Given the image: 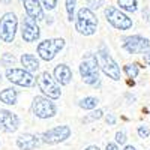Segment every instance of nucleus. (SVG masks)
Returning <instances> with one entry per match:
<instances>
[{
  "label": "nucleus",
  "instance_id": "1",
  "mask_svg": "<svg viewBox=\"0 0 150 150\" xmlns=\"http://www.w3.org/2000/svg\"><path fill=\"white\" fill-rule=\"evenodd\" d=\"M75 29L80 35L92 36L96 33L98 29V18L95 12L89 8H81L75 17Z\"/></svg>",
  "mask_w": 150,
  "mask_h": 150
},
{
  "label": "nucleus",
  "instance_id": "2",
  "mask_svg": "<svg viewBox=\"0 0 150 150\" xmlns=\"http://www.w3.org/2000/svg\"><path fill=\"white\" fill-rule=\"evenodd\" d=\"M80 75L86 84L89 86H95L96 83H99V62H98V56H95L93 53L86 54L81 65H80Z\"/></svg>",
  "mask_w": 150,
  "mask_h": 150
},
{
  "label": "nucleus",
  "instance_id": "3",
  "mask_svg": "<svg viewBox=\"0 0 150 150\" xmlns=\"http://www.w3.org/2000/svg\"><path fill=\"white\" fill-rule=\"evenodd\" d=\"M98 62H99V68L102 69V72L108 78L114 81L120 80V68L116 63V60L110 56V53L105 50L104 45H101V48L98 50Z\"/></svg>",
  "mask_w": 150,
  "mask_h": 150
},
{
  "label": "nucleus",
  "instance_id": "4",
  "mask_svg": "<svg viewBox=\"0 0 150 150\" xmlns=\"http://www.w3.org/2000/svg\"><path fill=\"white\" fill-rule=\"evenodd\" d=\"M65 48V39L62 38H53V39H45L38 45V54L45 62H51L62 50Z\"/></svg>",
  "mask_w": 150,
  "mask_h": 150
},
{
  "label": "nucleus",
  "instance_id": "5",
  "mask_svg": "<svg viewBox=\"0 0 150 150\" xmlns=\"http://www.w3.org/2000/svg\"><path fill=\"white\" fill-rule=\"evenodd\" d=\"M18 29V18L14 12H6L0 20V39L6 44L14 42Z\"/></svg>",
  "mask_w": 150,
  "mask_h": 150
},
{
  "label": "nucleus",
  "instance_id": "6",
  "mask_svg": "<svg viewBox=\"0 0 150 150\" xmlns=\"http://www.w3.org/2000/svg\"><path fill=\"white\" fill-rule=\"evenodd\" d=\"M33 114L39 119H51L57 114V107L53 102V99L47 96H36L32 104Z\"/></svg>",
  "mask_w": 150,
  "mask_h": 150
},
{
  "label": "nucleus",
  "instance_id": "7",
  "mask_svg": "<svg viewBox=\"0 0 150 150\" xmlns=\"http://www.w3.org/2000/svg\"><path fill=\"white\" fill-rule=\"evenodd\" d=\"M38 83V87L39 90L50 99H59L60 95H62V90H60V86L59 83L56 81V78L51 77L50 72H42L39 74V77L36 80Z\"/></svg>",
  "mask_w": 150,
  "mask_h": 150
},
{
  "label": "nucleus",
  "instance_id": "8",
  "mask_svg": "<svg viewBox=\"0 0 150 150\" xmlns=\"http://www.w3.org/2000/svg\"><path fill=\"white\" fill-rule=\"evenodd\" d=\"M105 18L117 30H129L132 27V20L116 6H108L105 9Z\"/></svg>",
  "mask_w": 150,
  "mask_h": 150
},
{
  "label": "nucleus",
  "instance_id": "9",
  "mask_svg": "<svg viewBox=\"0 0 150 150\" xmlns=\"http://www.w3.org/2000/svg\"><path fill=\"white\" fill-rule=\"evenodd\" d=\"M6 78L12 83L21 87H33L36 80L33 77V74L23 68H8L6 69Z\"/></svg>",
  "mask_w": 150,
  "mask_h": 150
},
{
  "label": "nucleus",
  "instance_id": "10",
  "mask_svg": "<svg viewBox=\"0 0 150 150\" xmlns=\"http://www.w3.org/2000/svg\"><path fill=\"white\" fill-rule=\"evenodd\" d=\"M122 47H123L125 51H128L129 54H138V53L147 51L149 47H150V41L141 35H132V36L123 38Z\"/></svg>",
  "mask_w": 150,
  "mask_h": 150
},
{
  "label": "nucleus",
  "instance_id": "11",
  "mask_svg": "<svg viewBox=\"0 0 150 150\" xmlns=\"http://www.w3.org/2000/svg\"><path fill=\"white\" fill-rule=\"evenodd\" d=\"M69 137H71V128L66 126V125H63V126H56L53 129L45 131L41 135V140L45 144L53 146V144H59V143L66 141Z\"/></svg>",
  "mask_w": 150,
  "mask_h": 150
},
{
  "label": "nucleus",
  "instance_id": "12",
  "mask_svg": "<svg viewBox=\"0 0 150 150\" xmlns=\"http://www.w3.org/2000/svg\"><path fill=\"white\" fill-rule=\"evenodd\" d=\"M21 35L23 39L26 42H36L41 36L39 26L36 24V21L30 17L26 15V18L23 20V26H21Z\"/></svg>",
  "mask_w": 150,
  "mask_h": 150
},
{
  "label": "nucleus",
  "instance_id": "13",
  "mask_svg": "<svg viewBox=\"0 0 150 150\" xmlns=\"http://www.w3.org/2000/svg\"><path fill=\"white\" fill-rule=\"evenodd\" d=\"M20 126V119L9 110H0V131L3 132H15Z\"/></svg>",
  "mask_w": 150,
  "mask_h": 150
},
{
  "label": "nucleus",
  "instance_id": "14",
  "mask_svg": "<svg viewBox=\"0 0 150 150\" xmlns=\"http://www.w3.org/2000/svg\"><path fill=\"white\" fill-rule=\"evenodd\" d=\"M41 143L42 140L33 134H23L17 138V146L20 150H35L41 146Z\"/></svg>",
  "mask_w": 150,
  "mask_h": 150
},
{
  "label": "nucleus",
  "instance_id": "15",
  "mask_svg": "<svg viewBox=\"0 0 150 150\" xmlns=\"http://www.w3.org/2000/svg\"><path fill=\"white\" fill-rule=\"evenodd\" d=\"M24 9L27 17L33 18L35 21L44 20V9L39 0H24Z\"/></svg>",
  "mask_w": 150,
  "mask_h": 150
},
{
  "label": "nucleus",
  "instance_id": "16",
  "mask_svg": "<svg viewBox=\"0 0 150 150\" xmlns=\"http://www.w3.org/2000/svg\"><path fill=\"white\" fill-rule=\"evenodd\" d=\"M54 78L60 86H68L72 81V71L68 65L60 63L54 68Z\"/></svg>",
  "mask_w": 150,
  "mask_h": 150
},
{
  "label": "nucleus",
  "instance_id": "17",
  "mask_svg": "<svg viewBox=\"0 0 150 150\" xmlns=\"http://www.w3.org/2000/svg\"><path fill=\"white\" fill-rule=\"evenodd\" d=\"M21 65L24 66L23 69H26V71H29L30 74L32 72H36L38 69H39V60H38L33 54H23L21 56Z\"/></svg>",
  "mask_w": 150,
  "mask_h": 150
},
{
  "label": "nucleus",
  "instance_id": "18",
  "mask_svg": "<svg viewBox=\"0 0 150 150\" xmlns=\"http://www.w3.org/2000/svg\"><path fill=\"white\" fill-rule=\"evenodd\" d=\"M17 99H18V92L15 89H3L0 92V102H3L6 105H15L17 104Z\"/></svg>",
  "mask_w": 150,
  "mask_h": 150
},
{
  "label": "nucleus",
  "instance_id": "19",
  "mask_svg": "<svg viewBox=\"0 0 150 150\" xmlns=\"http://www.w3.org/2000/svg\"><path fill=\"white\" fill-rule=\"evenodd\" d=\"M99 104V99L98 98H93V96H86L83 98L81 101L78 102V105L83 108V110H95Z\"/></svg>",
  "mask_w": 150,
  "mask_h": 150
},
{
  "label": "nucleus",
  "instance_id": "20",
  "mask_svg": "<svg viewBox=\"0 0 150 150\" xmlns=\"http://www.w3.org/2000/svg\"><path fill=\"white\" fill-rule=\"evenodd\" d=\"M117 5L122 11L126 12H137V0H117Z\"/></svg>",
  "mask_w": 150,
  "mask_h": 150
},
{
  "label": "nucleus",
  "instance_id": "21",
  "mask_svg": "<svg viewBox=\"0 0 150 150\" xmlns=\"http://www.w3.org/2000/svg\"><path fill=\"white\" fill-rule=\"evenodd\" d=\"M123 72L126 74L129 78H137L140 74V66L137 63H128V65L123 66Z\"/></svg>",
  "mask_w": 150,
  "mask_h": 150
},
{
  "label": "nucleus",
  "instance_id": "22",
  "mask_svg": "<svg viewBox=\"0 0 150 150\" xmlns=\"http://www.w3.org/2000/svg\"><path fill=\"white\" fill-rule=\"evenodd\" d=\"M75 6H77V0H66V12H68V20H75Z\"/></svg>",
  "mask_w": 150,
  "mask_h": 150
},
{
  "label": "nucleus",
  "instance_id": "23",
  "mask_svg": "<svg viewBox=\"0 0 150 150\" xmlns=\"http://www.w3.org/2000/svg\"><path fill=\"white\" fill-rule=\"evenodd\" d=\"M0 63H2L3 66H12L15 63V57L12 56L11 53H5L2 56V59H0Z\"/></svg>",
  "mask_w": 150,
  "mask_h": 150
},
{
  "label": "nucleus",
  "instance_id": "24",
  "mask_svg": "<svg viewBox=\"0 0 150 150\" xmlns=\"http://www.w3.org/2000/svg\"><path fill=\"white\" fill-rule=\"evenodd\" d=\"M102 117H104V111H102V110H96V111L92 112L89 117H86L84 122H89V120H99V119H102Z\"/></svg>",
  "mask_w": 150,
  "mask_h": 150
},
{
  "label": "nucleus",
  "instance_id": "25",
  "mask_svg": "<svg viewBox=\"0 0 150 150\" xmlns=\"http://www.w3.org/2000/svg\"><path fill=\"white\" fill-rule=\"evenodd\" d=\"M126 134H125L123 131H119L117 134H116V143L117 144H120V146H123V144H126Z\"/></svg>",
  "mask_w": 150,
  "mask_h": 150
},
{
  "label": "nucleus",
  "instance_id": "26",
  "mask_svg": "<svg viewBox=\"0 0 150 150\" xmlns=\"http://www.w3.org/2000/svg\"><path fill=\"white\" fill-rule=\"evenodd\" d=\"M138 135H140V138H147V137L150 135V129L146 126V125H141V126H138Z\"/></svg>",
  "mask_w": 150,
  "mask_h": 150
},
{
  "label": "nucleus",
  "instance_id": "27",
  "mask_svg": "<svg viewBox=\"0 0 150 150\" xmlns=\"http://www.w3.org/2000/svg\"><path fill=\"white\" fill-rule=\"evenodd\" d=\"M87 6H89V9H99L102 6V0H87Z\"/></svg>",
  "mask_w": 150,
  "mask_h": 150
},
{
  "label": "nucleus",
  "instance_id": "28",
  "mask_svg": "<svg viewBox=\"0 0 150 150\" xmlns=\"http://www.w3.org/2000/svg\"><path fill=\"white\" fill-rule=\"evenodd\" d=\"M42 5H44L45 9L53 11L56 8V5H57V0H42Z\"/></svg>",
  "mask_w": 150,
  "mask_h": 150
},
{
  "label": "nucleus",
  "instance_id": "29",
  "mask_svg": "<svg viewBox=\"0 0 150 150\" xmlns=\"http://www.w3.org/2000/svg\"><path fill=\"white\" fill-rule=\"evenodd\" d=\"M143 60L146 65H150V50H147V51L143 53Z\"/></svg>",
  "mask_w": 150,
  "mask_h": 150
},
{
  "label": "nucleus",
  "instance_id": "30",
  "mask_svg": "<svg viewBox=\"0 0 150 150\" xmlns=\"http://www.w3.org/2000/svg\"><path fill=\"white\" fill-rule=\"evenodd\" d=\"M105 120H107L108 125H114V123H116V117H114V114H108V116L105 117Z\"/></svg>",
  "mask_w": 150,
  "mask_h": 150
},
{
  "label": "nucleus",
  "instance_id": "31",
  "mask_svg": "<svg viewBox=\"0 0 150 150\" xmlns=\"http://www.w3.org/2000/svg\"><path fill=\"white\" fill-rule=\"evenodd\" d=\"M105 150H119V147H117V144H114V143H108L107 147H105Z\"/></svg>",
  "mask_w": 150,
  "mask_h": 150
},
{
  "label": "nucleus",
  "instance_id": "32",
  "mask_svg": "<svg viewBox=\"0 0 150 150\" xmlns=\"http://www.w3.org/2000/svg\"><path fill=\"white\" fill-rule=\"evenodd\" d=\"M86 150H101V149H99L98 146H89V147H87Z\"/></svg>",
  "mask_w": 150,
  "mask_h": 150
},
{
  "label": "nucleus",
  "instance_id": "33",
  "mask_svg": "<svg viewBox=\"0 0 150 150\" xmlns=\"http://www.w3.org/2000/svg\"><path fill=\"white\" fill-rule=\"evenodd\" d=\"M123 150H135V147H134V146H126Z\"/></svg>",
  "mask_w": 150,
  "mask_h": 150
},
{
  "label": "nucleus",
  "instance_id": "34",
  "mask_svg": "<svg viewBox=\"0 0 150 150\" xmlns=\"http://www.w3.org/2000/svg\"><path fill=\"white\" fill-rule=\"evenodd\" d=\"M2 3H5V5H8V3H11V0H0Z\"/></svg>",
  "mask_w": 150,
  "mask_h": 150
}]
</instances>
